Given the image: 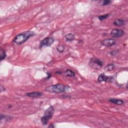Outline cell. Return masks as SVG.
<instances>
[{"instance_id":"8","label":"cell","mask_w":128,"mask_h":128,"mask_svg":"<svg viewBox=\"0 0 128 128\" xmlns=\"http://www.w3.org/2000/svg\"><path fill=\"white\" fill-rule=\"evenodd\" d=\"M112 80V77H108L103 74L100 75L98 78V81L99 82H111Z\"/></svg>"},{"instance_id":"11","label":"cell","mask_w":128,"mask_h":128,"mask_svg":"<svg viewBox=\"0 0 128 128\" xmlns=\"http://www.w3.org/2000/svg\"><path fill=\"white\" fill-rule=\"evenodd\" d=\"M65 38L66 40L68 42H72L74 41L75 39V36L72 33H69L65 35Z\"/></svg>"},{"instance_id":"2","label":"cell","mask_w":128,"mask_h":128,"mask_svg":"<svg viewBox=\"0 0 128 128\" xmlns=\"http://www.w3.org/2000/svg\"><path fill=\"white\" fill-rule=\"evenodd\" d=\"M69 87L62 84H58L50 86L46 88V91L48 92L51 93L59 94L66 92Z\"/></svg>"},{"instance_id":"9","label":"cell","mask_w":128,"mask_h":128,"mask_svg":"<svg viewBox=\"0 0 128 128\" xmlns=\"http://www.w3.org/2000/svg\"><path fill=\"white\" fill-rule=\"evenodd\" d=\"M43 95V93L41 92H33L26 94V96L31 98H37L41 97Z\"/></svg>"},{"instance_id":"1","label":"cell","mask_w":128,"mask_h":128,"mask_svg":"<svg viewBox=\"0 0 128 128\" xmlns=\"http://www.w3.org/2000/svg\"><path fill=\"white\" fill-rule=\"evenodd\" d=\"M35 35L32 31H27L17 35L13 40V42L17 45H22L25 43L31 37Z\"/></svg>"},{"instance_id":"19","label":"cell","mask_w":128,"mask_h":128,"mask_svg":"<svg viewBox=\"0 0 128 128\" xmlns=\"http://www.w3.org/2000/svg\"><path fill=\"white\" fill-rule=\"evenodd\" d=\"M49 127H50H50H53V128H54V126H53V124H51V126H49Z\"/></svg>"},{"instance_id":"10","label":"cell","mask_w":128,"mask_h":128,"mask_svg":"<svg viewBox=\"0 0 128 128\" xmlns=\"http://www.w3.org/2000/svg\"><path fill=\"white\" fill-rule=\"evenodd\" d=\"M109 101L113 104L118 105H121L124 104V102L123 100L118 99H116V98L109 99Z\"/></svg>"},{"instance_id":"13","label":"cell","mask_w":128,"mask_h":128,"mask_svg":"<svg viewBox=\"0 0 128 128\" xmlns=\"http://www.w3.org/2000/svg\"><path fill=\"white\" fill-rule=\"evenodd\" d=\"M115 68V65L113 63H111L108 64L105 68V70L106 72H112L113 71Z\"/></svg>"},{"instance_id":"5","label":"cell","mask_w":128,"mask_h":128,"mask_svg":"<svg viewBox=\"0 0 128 128\" xmlns=\"http://www.w3.org/2000/svg\"><path fill=\"white\" fill-rule=\"evenodd\" d=\"M54 42V39L52 37H46L44 38L40 43V48L43 47L51 46Z\"/></svg>"},{"instance_id":"14","label":"cell","mask_w":128,"mask_h":128,"mask_svg":"<svg viewBox=\"0 0 128 128\" xmlns=\"http://www.w3.org/2000/svg\"><path fill=\"white\" fill-rule=\"evenodd\" d=\"M65 74L66 76L69 77H74L75 76V73L71 70L68 69L65 72Z\"/></svg>"},{"instance_id":"15","label":"cell","mask_w":128,"mask_h":128,"mask_svg":"<svg viewBox=\"0 0 128 128\" xmlns=\"http://www.w3.org/2000/svg\"><path fill=\"white\" fill-rule=\"evenodd\" d=\"M6 56L7 55L5 51L1 48L0 49V60L1 61L4 60L6 58Z\"/></svg>"},{"instance_id":"18","label":"cell","mask_w":128,"mask_h":128,"mask_svg":"<svg viewBox=\"0 0 128 128\" xmlns=\"http://www.w3.org/2000/svg\"><path fill=\"white\" fill-rule=\"evenodd\" d=\"M57 50L59 53H63L64 51V50H65V47L64 46H63V45H59L57 47Z\"/></svg>"},{"instance_id":"7","label":"cell","mask_w":128,"mask_h":128,"mask_svg":"<svg viewBox=\"0 0 128 128\" xmlns=\"http://www.w3.org/2000/svg\"><path fill=\"white\" fill-rule=\"evenodd\" d=\"M124 34V31L120 29H113L110 33V35L113 38H118L122 37Z\"/></svg>"},{"instance_id":"6","label":"cell","mask_w":128,"mask_h":128,"mask_svg":"<svg viewBox=\"0 0 128 128\" xmlns=\"http://www.w3.org/2000/svg\"><path fill=\"white\" fill-rule=\"evenodd\" d=\"M101 44L104 47H111L116 44V40L114 39H106L102 40L101 42Z\"/></svg>"},{"instance_id":"3","label":"cell","mask_w":128,"mask_h":128,"mask_svg":"<svg viewBox=\"0 0 128 128\" xmlns=\"http://www.w3.org/2000/svg\"><path fill=\"white\" fill-rule=\"evenodd\" d=\"M55 113V109L53 106H50L45 111L44 115L41 118V122L43 125H46L49 120L53 117Z\"/></svg>"},{"instance_id":"4","label":"cell","mask_w":128,"mask_h":128,"mask_svg":"<svg viewBox=\"0 0 128 128\" xmlns=\"http://www.w3.org/2000/svg\"><path fill=\"white\" fill-rule=\"evenodd\" d=\"M89 66L94 69H100L103 66V62L97 58H93L91 59L89 63Z\"/></svg>"},{"instance_id":"16","label":"cell","mask_w":128,"mask_h":128,"mask_svg":"<svg viewBox=\"0 0 128 128\" xmlns=\"http://www.w3.org/2000/svg\"><path fill=\"white\" fill-rule=\"evenodd\" d=\"M111 3H112V1H110V0H103V1H102L100 2L101 5L103 6L109 5Z\"/></svg>"},{"instance_id":"17","label":"cell","mask_w":128,"mask_h":128,"mask_svg":"<svg viewBox=\"0 0 128 128\" xmlns=\"http://www.w3.org/2000/svg\"><path fill=\"white\" fill-rule=\"evenodd\" d=\"M109 16H110V14H105V15H103L98 16V18L100 21H102L106 19L107 18H108L109 17Z\"/></svg>"},{"instance_id":"12","label":"cell","mask_w":128,"mask_h":128,"mask_svg":"<svg viewBox=\"0 0 128 128\" xmlns=\"http://www.w3.org/2000/svg\"><path fill=\"white\" fill-rule=\"evenodd\" d=\"M113 24L115 26L118 27L122 26L125 25V21L123 19H116L115 20H114L113 22Z\"/></svg>"}]
</instances>
